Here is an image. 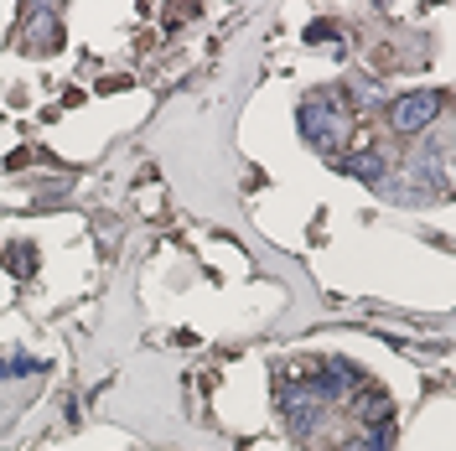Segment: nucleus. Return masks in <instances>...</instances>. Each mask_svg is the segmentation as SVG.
<instances>
[{
    "mask_svg": "<svg viewBox=\"0 0 456 451\" xmlns=\"http://www.w3.org/2000/svg\"><path fill=\"white\" fill-rule=\"evenodd\" d=\"M301 130H306V141H312V145H322V151H327L332 141H342V135H347L342 104H338V99H327V94L306 99V104H301Z\"/></svg>",
    "mask_w": 456,
    "mask_h": 451,
    "instance_id": "nucleus-1",
    "label": "nucleus"
},
{
    "mask_svg": "<svg viewBox=\"0 0 456 451\" xmlns=\"http://www.w3.org/2000/svg\"><path fill=\"white\" fill-rule=\"evenodd\" d=\"M441 104H446L441 94H404V99H395V104H389V125H395L399 135H415V130L436 125Z\"/></svg>",
    "mask_w": 456,
    "mask_h": 451,
    "instance_id": "nucleus-2",
    "label": "nucleus"
},
{
    "mask_svg": "<svg viewBox=\"0 0 456 451\" xmlns=\"http://www.w3.org/2000/svg\"><path fill=\"white\" fill-rule=\"evenodd\" d=\"M281 415L290 430H312L322 421V399L312 395V384H296V390H281Z\"/></svg>",
    "mask_w": 456,
    "mask_h": 451,
    "instance_id": "nucleus-3",
    "label": "nucleus"
},
{
    "mask_svg": "<svg viewBox=\"0 0 456 451\" xmlns=\"http://www.w3.org/2000/svg\"><path fill=\"white\" fill-rule=\"evenodd\" d=\"M347 384H358V368L353 364H338V358H327V364L316 368V379H312V395L327 405V399H342V395H353Z\"/></svg>",
    "mask_w": 456,
    "mask_h": 451,
    "instance_id": "nucleus-4",
    "label": "nucleus"
},
{
    "mask_svg": "<svg viewBox=\"0 0 456 451\" xmlns=\"http://www.w3.org/2000/svg\"><path fill=\"white\" fill-rule=\"evenodd\" d=\"M11 259H16V265H11L16 275H31V250H27V244H16V250H11Z\"/></svg>",
    "mask_w": 456,
    "mask_h": 451,
    "instance_id": "nucleus-5",
    "label": "nucleus"
},
{
    "mask_svg": "<svg viewBox=\"0 0 456 451\" xmlns=\"http://www.w3.org/2000/svg\"><path fill=\"white\" fill-rule=\"evenodd\" d=\"M0 379H5V358H0Z\"/></svg>",
    "mask_w": 456,
    "mask_h": 451,
    "instance_id": "nucleus-6",
    "label": "nucleus"
}]
</instances>
